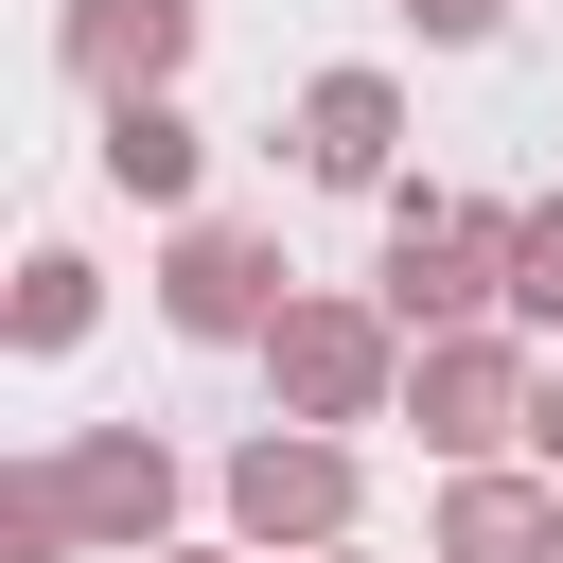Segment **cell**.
Masks as SVG:
<instances>
[{"instance_id": "obj_1", "label": "cell", "mask_w": 563, "mask_h": 563, "mask_svg": "<svg viewBox=\"0 0 563 563\" xmlns=\"http://www.w3.org/2000/svg\"><path fill=\"white\" fill-rule=\"evenodd\" d=\"M510 229L528 211H493V194H387V317L405 334H475V317H510Z\"/></svg>"}, {"instance_id": "obj_2", "label": "cell", "mask_w": 563, "mask_h": 563, "mask_svg": "<svg viewBox=\"0 0 563 563\" xmlns=\"http://www.w3.org/2000/svg\"><path fill=\"white\" fill-rule=\"evenodd\" d=\"M264 387H282V422H387L405 405V317L387 299H282L264 317Z\"/></svg>"}, {"instance_id": "obj_3", "label": "cell", "mask_w": 563, "mask_h": 563, "mask_svg": "<svg viewBox=\"0 0 563 563\" xmlns=\"http://www.w3.org/2000/svg\"><path fill=\"white\" fill-rule=\"evenodd\" d=\"M528 387H545V369H528V334H493V317H475V334H405V405H387V422H422V457H440V475H475V457H510V440H528Z\"/></svg>"}, {"instance_id": "obj_4", "label": "cell", "mask_w": 563, "mask_h": 563, "mask_svg": "<svg viewBox=\"0 0 563 563\" xmlns=\"http://www.w3.org/2000/svg\"><path fill=\"white\" fill-rule=\"evenodd\" d=\"M229 545H264V563H317V545H352V440L334 422H264V440H229Z\"/></svg>"}, {"instance_id": "obj_5", "label": "cell", "mask_w": 563, "mask_h": 563, "mask_svg": "<svg viewBox=\"0 0 563 563\" xmlns=\"http://www.w3.org/2000/svg\"><path fill=\"white\" fill-rule=\"evenodd\" d=\"M299 282H282V246L264 229H229V211H194L176 246H158V317L194 334V352H264V317H282Z\"/></svg>"}, {"instance_id": "obj_6", "label": "cell", "mask_w": 563, "mask_h": 563, "mask_svg": "<svg viewBox=\"0 0 563 563\" xmlns=\"http://www.w3.org/2000/svg\"><path fill=\"white\" fill-rule=\"evenodd\" d=\"M53 475H70L88 563H158L176 545V440L158 422H88V440H53Z\"/></svg>"}, {"instance_id": "obj_7", "label": "cell", "mask_w": 563, "mask_h": 563, "mask_svg": "<svg viewBox=\"0 0 563 563\" xmlns=\"http://www.w3.org/2000/svg\"><path fill=\"white\" fill-rule=\"evenodd\" d=\"M422 563H563V475H510V457L440 475V510H422Z\"/></svg>"}, {"instance_id": "obj_8", "label": "cell", "mask_w": 563, "mask_h": 563, "mask_svg": "<svg viewBox=\"0 0 563 563\" xmlns=\"http://www.w3.org/2000/svg\"><path fill=\"white\" fill-rule=\"evenodd\" d=\"M53 53H70V88H88V106H123V88H176V53H194V0H70V18H53Z\"/></svg>"}, {"instance_id": "obj_9", "label": "cell", "mask_w": 563, "mask_h": 563, "mask_svg": "<svg viewBox=\"0 0 563 563\" xmlns=\"http://www.w3.org/2000/svg\"><path fill=\"white\" fill-rule=\"evenodd\" d=\"M387 141H405V88H387V70H317V88H299V176L387 194Z\"/></svg>"}, {"instance_id": "obj_10", "label": "cell", "mask_w": 563, "mask_h": 563, "mask_svg": "<svg viewBox=\"0 0 563 563\" xmlns=\"http://www.w3.org/2000/svg\"><path fill=\"white\" fill-rule=\"evenodd\" d=\"M88 158H106V194H141V211H194V176H211V141H194V106H176V88H123Z\"/></svg>"}, {"instance_id": "obj_11", "label": "cell", "mask_w": 563, "mask_h": 563, "mask_svg": "<svg viewBox=\"0 0 563 563\" xmlns=\"http://www.w3.org/2000/svg\"><path fill=\"white\" fill-rule=\"evenodd\" d=\"M88 317H106V282H88V246H35V264H18V352H70Z\"/></svg>"}, {"instance_id": "obj_12", "label": "cell", "mask_w": 563, "mask_h": 563, "mask_svg": "<svg viewBox=\"0 0 563 563\" xmlns=\"http://www.w3.org/2000/svg\"><path fill=\"white\" fill-rule=\"evenodd\" d=\"M0 563H88V528H70V475H53V457H18V475H0Z\"/></svg>"}, {"instance_id": "obj_13", "label": "cell", "mask_w": 563, "mask_h": 563, "mask_svg": "<svg viewBox=\"0 0 563 563\" xmlns=\"http://www.w3.org/2000/svg\"><path fill=\"white\" fill-rule=\"evenodd\" d=\"M510 334H563V194L510 229Z\"/></svg>"}, {"instance_id": "obj_14", "label": "cell", "mask_w": 563, "mask_h": 563, "mask_svg": "<svg viewBox=\"0 0 563 563\" xmlns=\"http://www.w3.org/2000/svg\"><path fill=\"white\" fill-rule=\"evenodd\" d=\"M493 18H510V0H405V35H440V53H475Z\"/></svg>"}, {"instance_id": "obj_15", "label": "cell", "mask_w": 563, "mask_h": 563, "mask_svg": "<svg viewBox=\"0 0 563 563\" xmlns=\"http://www.w3.org/2000/svg\"><path fill=\"white\" fill-rule=\"evenodd\" d=\"M528 457H545V475H563V369H545V387H528Z\"/></svg>"}, {"instance_id": "obj_16", "label": "cell", "mask_w": 563, "mask_h": 563, "mask_svg": "<svg viewBox=\"0 0 563 563\" xmlns=\"http://www.w3.org/2000/svg\"><path fill=\"white\" fill-rule=\"evenodd\" d=\"M158 563H264V545H158Z\"/></svg>"}, {"instance_id": "obj_17", "label": "cell", "mask_w": 563, "mask_h": 563, "mask_svg": "<svg viewBox=\"0 0 563 563\" xmlns=\"http://www.w3.org/2000/svg\"><path fill=\"white\" fill-rule=\"evenodd\" d=\"M317 563H369V545H317Z\"/></svg>"}]
</instances>
